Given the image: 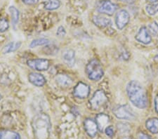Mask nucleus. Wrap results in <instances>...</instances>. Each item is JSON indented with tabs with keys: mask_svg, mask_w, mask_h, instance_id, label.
<instances>
[{
	"mask_svg": "<svg viewBox=\"0 0 158 139\" xmlns=\"http://www.w3.org/2000/svg\"><path fill=\"white\" fill-rule=\"evenodd\" d=\"M28 80L31 84L38 87H43L47 82L44 76L37 72H30L28 75Z\"/></svg>",
	"mask_w": 158,
	"mask_h": 139,
	"instance_id": "12",
	"label": "nucleus"
},
{
	"mask_svg": "<svg viewBox=\"0 0 158 139\" xmlns=\"http://www.w3.org/2000/svg\"><path fill=\"white\" fill-rule=\"evenodd\" d=\"M22 42H11L5 45L4 47L2 49V53L4 54H10V53H13L16 51L19 48L21 47Z\"/></svg>",
	"mask_w": 158,
	"mask_h": 139,
	"instance_id": "17",
	"label": "nucleus"
},
{
	"mask_svg": "<svg viewBox=\"0 0 158 139\" xmlns=\"http://www.w3.org/2000/svg\"><path fill=\"white\" fill-rule=\"evenodd\" d=\"M9 11H10V13H11L12 24H13V25H14V27H15L19 20V10H18L15 6H10Z\"/></svg>",
	"mask_w": 158,
	"mask_h": 139,
	"instance_id": "21",
	"label": "nucleus"
},
{
	"mask_svg": "<svg viewBox=\"0 0 158 139\" xmlns=\"http://www.w3.org/2000/svg\"><path fill=\"white\" fill-rule=\"evenodd\" d=\"M1 98H2V96L0 95V100H1Z\"/></svg>",
	"mask_w": 158,
	"mask_h": 139,
	"instance_id": "34",
	"label": "nucleus"
},
{
	"mask_svg": "<svg viewBox=\"0 0 158 139\" xmlns=\"http://www.w3.org/2000/svg\"><path fill=\"white\" fill-rule=\"evenodd\" d=\"M93 22L98 27H108L110 25H111V21L110 19L108 18L102 16H95L93 17Z\"/></svg>",
	"mask_w": 158,
	"mask_h": 139,
	"instance_id": "16",
	"label": "nucleus"
},
{
	"mask_svg": "<svg viewBox=\"0 0 158 139\" xmlns=\"http://www.w3.org/2000/svg\"><path fill=\"white\" fill-rule=\"evenodd\" d=\"M89 92H90V88L89 85L83 82H79L74 88L73 95L76 98L84 99L89 96Z\"/></svg>",
	"mask_w": 158,
	"mask_h": 139,
	"instance_id": "8",
	"label": "nucleus"
},
{
	"mask_svg": "<svg viewBox=\"0 0 158 139\" xmlns=\"http://www.w3.org/2000/svg\"><path fill=\"white\" fill-rule=\"evenodd\" d=\"M148 32L150 35L154 37L158 36V24L156 22H152L149 25Z\"/></svg>",
	"mask_w": 158,
	"mask_h": 139,
	"instance_id": "24",
	"label": "nucleus"
},
{
	"mask_svg": "<svg viewBox=\"0 0 158 139\" xmlns=\"http://www.w3.org/2000/svg\"><path fill=\"white\" fill-rule=\"evenodd\" d=\"M119 1L125 2V3H127V4H133L134 3V2L136 1V0H119Z\"/></svg>",
	"mask_w": 158,
	"mask_h": 139,
	"instance_id": "32",
	"label": "nucleus"
},
{
	"mask_svg": "<svg viewBox=\"0 0 158 139\" xmlns=\"http://www.w3.org/2000/svg\"><path fill=\"white\" fill-rule=\"evenodd\" d=\"M114 116L119 120H134L136 116L131 108L128 105H122L114 108L113 110Z\"/></svg>",
	"mask_w": 158,
	"mask_h": 139,
	"instance_id": "4",
	"label": "nucleus"
},
{
	"mask_svg": "<svg viewBox=\"0 0 158 139\" xmlns=\"http://www.w3.org/2000/svg\"><path fill=\"white\" fill-rule=\"evenodd\" d=\"M0 139H20V136L15 131L0 130Z\"/></svg>",
	"mask_w": 158,
	"mask_h": 139,
	"instance_id": "19",
	"label": "nucleus"
},
{
	"mask_svg": "<svg viewBox=\"0 0 158 139\" xmlns=\"http://www.w3.org/2000/svg\"><path fill=\"white\" fill-rule=\"evenodd\" d=\"M138 139H152L150 136L143 132H139L138 134Z\"/></svg>",
	"mask_w": 158,
	"mask_h": 139,
	"instance_id": "29",
	"label": "nucleus"
},
{
	"mask_svg": "<svg viewBox=\"0 0 158 139\" xmlns=\"http://www.w3.org/2000/svg\"><path fill=\"white\" fill-rule=\"evenodd\" d=\"M9 28V22L6 18H0V33L4 32Z\"/></svg>",
	"mask_w": 158,
	"mask_h": 139,
	"instance_id": "25",
	"label": "nucleus"
},
{
	"mask_svg": "<svg viewBox=\"0 0 158 139\" xmlns=\"http://www.w3.org/2000/svg\"><path fill=\"white\" fill-rule=\"evenodd\" d=\"M155 108L156 112L158 114V95L155 98Z\"/></svg>",
	"mask_w": 158,
	"mask_h": 139,
	"instance_id": "31",
	"label": "nucleus"
},
{
	"mask_svg": "<svg viewBox=\"0 0 158 139\" xmlns=\"http://www.w3.org/2000/svg\"><path fill=\"white\" fill-rule=\"evenodd\" d=\"M108 101L105 92L102 90H98L94 93L92 98L89 100L90 107L92 110H97L106 104Z\"/></svg>",
	"mask_w": 158,
	"mask_h": 139,
	"instance_id": "5",
	"label": "nucleus"
},
{
	"mask_svg": "<svg viewBox=\"0 0 158 139\" xmlns=\"http://www.w3.org/2000/svg\"><path fill=\"white\" fill-rule=\"evenodd\" d=\"M24 4L27 5H34L37 4L39 0H22Z\"/></svg>",
	"mask_w": 158,
	"mask_h": 139,
	"instance_id": "30",
	"label": "nucleus"
},
{
	"mask_svg": "<svg viewBox=\"0 0 158 139\" xmlns=\"http://www.w3.org/2000/svg\"><path fill=\"white\" fill-rule=\"evenodd\" d=\"M146 128L152 133H158V119L151 118L148 120L146 122Z\"/></svg>",
	"mask_w": 158,
	"mask_h": 139,
	"instance_id": "18",
	"label": "nucleus"
},
{
	"mask_svg": "<svg viewBox=\"0 0 158 139\" xmlns=\"http://www.w3.org/2000/svg\"><path fill=\"white\" fill-rule=\"evenodd\" d=\"M130 16L126 10L122 9L118 12L115 16V23L119 30L123 29L129 22Z\"/></svg>",
	"mask_w": 158,
	"mask_h": 139,
	"instance_id": "9",
	"label": "nucleus"
},
{
	"mask_svg": "<svg viewBox=\"0 0 158 139\" xmlns=\"http://www.w3.org/2000/svg\"><path fill=\"white\" fill-rule=\"evenodd\" d=\"M65 35H66V31L64 27L63 26H60L58 27L56 32L57 36L60 38H63L65 36Z\"/></svg>",
	"mask_w": 158,
	"mask_h": 139,
	"instance_id": "28",
	"label": "nucleus"
},
{
	"mask_svg": "<svg viewBox=\"0 0 158 139\" xmlns=\"http://www.w3.org/2000/svg\"><path fill=\"white\" fill-rule=\"evenodd\" d=\"M27 64L32 69L37 71H45L49 69L50 63L47 59H37L27 60Z\"/></svg>",
	"mask_w": 158,
	"mask_h": 139,
	"instance_id": "7",
	"label": "nucleus"
},
{
	"mask_svg": "<svg viewBox=\"0 0 158 139\" xmlns=\"http://www.w3.org/2000/svg\"><path fill=\"white\" fill-rule=\"evenodd\" d=\"M60 6V0H48L44 4V9L49 11L58 9Z\"/></svg>",
	"mask_w": 158,
	"mask_h": 139,
	"instance_id": "20",
	"label": "nucleus"
},
{
	"mask_svg": "<svg viewBox=\"0 0 158 139\" xmlns=\"http://www.w3.org/2000/svg\"><path fill=\"white\" fill-rule=\"evenodd\" d=\"M110 119L108 115L106 114H99L96 117V122L97 124L98 130L100 131H105L107 125H108L110 122Z\"/></svg>",
	"mask_w": 158,
	"mask_h": 139,
	"instance_id": "15",
	"label": "nucleus"
},
{
	"mask_svg": "<svg viewBox=\"0 0 158 139\" xmlns=\"http://www.w3.org/2000/svg\"><path fill=\"white\" fill-rule=\"evenodd\" d=\"M118 128L119 132L121 133H126L129 131V125L126 123H119L118 124Z\"/></svg>",
	"mask_w": 158,
	"mask_h": 139,
	"instance_id": "26",
	"label": "nucleus"
},
{
	"mask_svg": "<svg viewBox=\"0 0 158 139\" xmlns=\"http://www.w3.org/2000/svg\"><path fill=\"white\" fill-rule=\"evenodd\" d=\"M32 129L36 139H48L50 136L52 124L47 114L40 112L35 116L32 121Z\"/></svg>",
	"mask_w": 158,
	"mask_h": 139,
	"instance_id": "2",
	"label": "nucleus"
},
{
	"mask_svg": "<svg viewBox=\"0 0 158 139\" xmlns=\"http://www.w3.org/2000/svg\"><path fill=\"white\" fill-rule=\"evenodd\" d=\"M136 39L137 41L142 43L143 44H149L151 42V37L148 30L146 27H142L140 28L138 33L136 34Z\"/></svg>",
	"mask_w": 158,
	"mask_h": 139,
	"instance_id": "10",
	"label": "nucleus"
},
{
	"mask_svg": "<svg viewBox=\"0 0 158 139\" xmlns=\"http://www.w3.org/2000/svg\"><path fill=\"white\" fill-rule=\"evenodd\" d=\"M127 93L132 104L136 107L143 109L148 103L146 93L143 86L138 81H131L127 86Z\"/></svg>",
	"mask_w": 158,
	"mask_h": 139,
	"instance_id": "1",
	"label": "nucleus"
},
{
	"mask_svg": "<svg viewBox=\"0 0 158 139\" xmlns=\"http://www.w3.org/2000/svg\"><path fill=\"white\" fill-rule=\"evenodd\" d=\"M118 6L116 4L109 0H103L98 2L97 6V11L101 14H104L111 16L117 11Z\"/></svg>",
	"mask_w": 158,
	"mask_h": 139,
	"instance_id": "6",
	"label": "nucleus"
},
{
	"mask_svg": "<svg viewBox=\"0 0 158 139\" xmlns=\"http://www.w3.org/2000/svg\"><path fill=\"white\" fill-rule=\"evenodd\" d=\"M150 3H155V2H157L158 0H148Z\"/></svg>",
	"mask_w": 158,
	"mask_h": 139,
	"instance_id": "33",
	"label": "nucleus"
},
{
	"mask_svg": "<svg viewBox=\"0 0 158 139\" xmlns=\"http://www.w3.org/2000/svg\"><path fill=\"white\" fill-rule=\"evenodd\" d=\"M56 84L60 87L67 88L72 85L73 80L70 76L65 74H58L55 77Z\"/></svg>",
	"mask_w": 158,
	"mask_h": 139,
	"instance_id": "13",
	"label": "nucleus"
},
{
	"mask_svg": "<svg viewBox=\"0 0 158 139\" xmlns=\"http://www.w3.org/2000/svg\"><path fill=\"white\" fill-rule=\"evenodd\" d=\"M105 132H106V134L108 136H109V137H113L114 134V131L113 126H107L105 129Z\"/></svg>",
	"mask_w": 158,
	"mask_h": 139,
	"instance_id": "27",
	"label": "nucleus"
},
{
	"mask_svg": "<svg viewBox=\"0 0 158 139\" xmlns=\"http://www.w3.org/2000/svg\"><path fill=\"white\" fill-rule=\"evenodd\" d=\"M85 129L87 134L90 137H94L98 132V128L96 121L92 119H86L85 121Z\"/></svg>",
	"mask_w": 158,
	"mask_h": 139,
	"instance_id": "11",
	"label": "nucleus"
},
{
	"mask_svg": "<svg viewBox=\"0 0 158 139\" xmlns=\"http://www.w3.org/2000/svg\"><path fill=\"white\" fill-rule=\"evenodd\" d=\"M62 59L68 66L73 67L75 63V54L73 49H65L62 54Z\"/></svg>",
	"mask_w": 158,
	"mask_h": 139,
	"instance_id": "14",
	"label": "nucleus"
},
{
	"mask_svg": "<svg viewBox=\"0 0 158 139\" xmlns=\"http://www.w3.org/2000/svg\"><path fill=\"white\" fill-rule=\"evenodd\" d=\"M49 42L50 41L48 39H46V38H40V39H36L33 40V41L30 43V47L35 48L40 46H44V45L49 44Z\"/></svg>",
	"mask_w": 158,
	"mask_h": 139,
	"instance_id": "22",
	"label": "nucleus"
},
{
	"mask_svg": "<svg viewBox=\"0 0 158 139\" xmlns=\"http://www.w3.org/2000/svg\"><path fill=\"white\" fill-rule=\"evenodd\" d=\"M146 10L148 14L150 16H154L158 12V2L155 3H151L147 5L146 7Z\"/></svg>",
	"mask_w": 158,
	"mask_h": 139,
	"instance_id": "23",
	"label": "nucleus"
},
{
	"mask_svg": "<svg viewBox=\"0 0 158 139\" xmlns=\"http://www.w3.org/2000/svg\"><path fill=\"white\" fill-rule=\"evenodd\" d=\"M86 72L89 79L93 81L100 80L103 76V70L97 59H92L86 67Z\"/></svg>",
	"mask_w": 158,
	"mask_h": 139,
	"instance_id": "3",
	"label": "nucleus"
}]
</instances>
